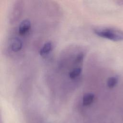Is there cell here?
<instances>
[{
	"label": "cell",
	"instance_id": "cell-1",
	"mask_svg": "<svg viewBox=\"0 0 123 123\" xmlns=\"http://www.w3.org/2000/svg\"><path fill=\"white\" fill-rule=\"evenodd\" d=\"M98 36L113 41H123V31L112 27H101L94 30Z\"/></svg>",
	"mask_w": 123,
	"mask_h": 123
},
{
	"label": "cell",
	"instance_id": "cell-2",
	"mask_svg": "<svg viewBox=\"0 0 123 123\" xmlns=\"http://www.w3.org/2000/svg\"><path fill=\"white\" fill-rule=\"evenodd\" d=\"M31 27V23L29 20L25 19L22 21L18 27V32L23 35L28 31Z\"/></svg>",
	"mask_w": 123,
	"mask_h": 123
},
{
	"label": "cell",
	"instance_id": "cell-3",
	"mask_svg": "<svg viewBox=\"0 0 123 123\" xmlns=\"http://www.w3.org/2000/svg\"><path fill=\"white\" fill-rule=\"evenodd\" d=\"M22 41L17 37L12 38L10 43L11 48L14 52L19 51L22 49Z\"/></svg>",
	"mask_w": 123,
	"mask_h": 123
},
{
	"label": "cell",
	"instance_id": "cell-4",
	"mask_svg": "<svg viewBox=\"0 0 123 123\" xmlns=\"http://www.w3.org/2000/svg\"><path fill=\"white\" fill-rule=\"evenodd\" d=\"M52 49V44L51 42H48L43 46L40 50V54L42 56L48 54Z\"/></svg>",
	"mask_w": 123,
	"mask_h": 123
},
{
	"label": "cell",
	"instance_id": "cell-5",
	"mask_svg": "<svg viewBox=\"0 0 123 123\" xmlns=\"http://www.w3.org/2000/svg\"><path fill=\"white\" fill-rule=\"evenodd\" d=\"M94 95L91 93L85 94L83 98V103L85 106L90 105L94 99Z\"/></svg>",
	"mask_w": 123,
	"mask_h": 123
},
{
	"label": "cell",
	"instance_id": "cell-6",
	"mask_svg": "<svg viewBox=\"0 0 123 123\" xmlns=\"http://www.w3.org/2000/svg\"><path fill=\"white\" fill-rule=\"evenodd\" d=\"M118 78L116 76H111L108 78L107 82V85L108 87L113 88L118 83Z\"/></svg>",
	"mask_w": 123,
	"mask_h": 123
},
{
	"label": "cell",
	"instance_id": "cell-7",
	"mask_svg": "<svg viewBox=\"0 0 123 123\" xmlns=\"http://www.w3.org/2000/svg\"><path fill=\"white\" fill-rule=\"evenodd\" d=\"M82 72V69L80 68H75L71 71L69 73V77L71 79H74L78 77Z\"/></svg>",
	"mask_w": 123,
	"mask_h": 123
},
{
	"label": "cell",
	"instance_id": "cell-8",
	"mask_svg": "<svg viewBox=\"0 0 123 123\" xmlns=\"http://www.w3.org/2000/svg\"><path fill=\"white\" fill-rule=\"evenodd\" d=\"M84 58V54L82 53H79L76 57L75 61L76 62H82Z\"/></svg>",
	"mask_w": 123,
	"mask_h": 123
}]
</instances>
